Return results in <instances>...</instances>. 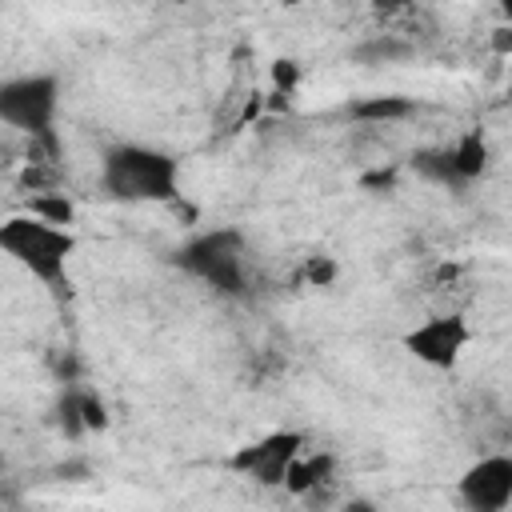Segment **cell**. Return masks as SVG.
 Returning a JSON list of instances; mask_svg holds the SVG:
<instances>
[{"label": "cell", "mask_w": 512, "mask_h": 512, "mask_svg": "<svg viewBox=\"0 0 512 512\" xmlns=\"http://www.w3.org/2000/svg\"><path fill=\"white\" fill-rule=\"evenodd\" d=\"M100 188L112 200H180V164L148 144H116L100 160Z\"/></svg>", "instance_id": "obj_1"}, {"label": "cell", "mask_w": 512, "mask_h": 512, "mask_svg": "<svg viewBox=\"0 0 512 512\" xmlns=\"http://www.w3.org/2000/svg\"><path fill=\"white\" fill-rule=\"evenodd\" d=\"M0 248L48 292H68V260L76 252V236L40 216H12L0 224Z\"/></svg>", "instance_id": "obj_2"}, {"label": "cell", "mask_w": 512, "mask_h": 512, "mask_svg": "<svg viewBox=\"0 0 512 512\" xmlns=\"http://www.w3.org/2000/svg\"><path fill=\"white\" fill-rule=\"evenodd\" d=\"M56 108H60V80L48 72L12 76L0 84V120L32 136V144H44L48 152H56V136H52Z\"/></svg>", "instance_id": "obj_3"}, {"label": "cell", "mask_w": 512, "mask_h": 512, "mask_svg": "<svg viewBox=\"0 0 512 512\" xmlns=\"http://www.w3.org/2000/svg\"><path fill=\"white\" fill-rule=\"evenodd\" d=\"M176 264L188 268L196 280L212 284L216 292H228V296L244 292V240H240V232H204L176 252Z\"/></svg>", "instance_id": "obj_4"}, {"label": "cell", "mask_w": 512, "mask_h": 512, "mask_svg": "<svg viewBox=\"0 0 512 512\" xmlns=\"http://www.w3.org/2000/svg\"><path fill=\"white\" fill-rule=\"evenodd\" d=\"M300 448H304L300 432H268V436L236 448L228 456V468L248 476V480H256V484H264V488H276V484H284L288 464L300 456Z\"/></svg>", "instance_id": "obj_5"}, {"label": "cell", "mask_w": 512, "mask_h": 512, "mask_svg": "<svg viewBox=\"0 0 512 512\" xmlns=\"http://www.w3.org/2000/svg\"><path fill=\"white\" fill-rule=\"evenodd\" d=\"M468 344H472V328H468V320L456 316V312H452V316H432V320L416 324L412 332H404V348H408L420 364L440 368V372L456 368Z\"/></svg>", "instance_id": "obj_6"}, {"label": "cell", "mask_w": 512, "mask_h": 512, "mask_svg": "<svg viewBox=\"0 0 512 512\" xmlns=\"http://www.w3.org/2000/svg\"><path fill=\"white\" fill-rule=\"evenodd\" d=\"M460 504L472 512H504L512 504V452L480 456L456 480Z\"/></svg>", "instance_id": "obj_7"}, {"label": "cell", "mask_w": 512, "mask_h": 512, "mask_svg": "<svg viewBox=\"0 0 512 512\" xmlns=\"http://www.w3.org/2000/svg\"><path fill=\"white\" fill-rule=\"evenodd\" d=\"M488 160H492L488 140H484L480 128H472V132H464L452 148L420 152V156H416V168L428 172V176L440 180V184H448V180H452V184H472V180H480V176L488 172Z\"/></svg>", "instance_id": "obj_8"}, {"label": "cell", "mask_w": 512, "mask_h": 512, "mask_svg": "<svg viewBox=\"0 0 512 512\" xmlns=\"http://www.w3.org/2000/svg\"><path fill=\"white\" fill-rule=\"evenodd\" d=\"M332 456L328 452H316V456H296L292 464H288V476H284V488L292 492V496H308V492H316L320 484H328L332 480Z\"/></svg>", "instance_id": "obj_9"}, {"label": "cell", "mask_w": 512, "mask_h": 512, "mask_svg": "<svg viewBox=\"0 0 512 512\" xmlns=\"http://www.w3.org/2000/svg\"><path fill=\"white\" fill-rule=\"evenodd\" d=\"M412 112H416V100L408 96H368L348 108V116L364 124H392V120H408Z\"/></svg>", "instance_id": "obj_10"}, {"label": "cell", "mask_w": 512, "mask_h": 512, "mask_svg": "<svg viewBox=\"0 0 512 512\" xmlns=\"http://www.w3.org/2000/svg\"><path fill=\"white\" fill-rule=\"evenodd\" d=\"M352 56H356L360 64H392V60H408V56H412V44H408V40H400L396 32H384V36L364 40Z\"/></svg>", "instance_id": "obj_11"}, {"label": "cell", "mask_w": 512, "mask_h": 512, "mask_svg": "<svg viewBox=\"0 0 512 512\" xmlns=\"http://www.w3.org/2000/svg\"><path fill=\"white\" fill-rule=\"evenodd\" d=\"M28 212L40 216V220H48V224H60V228H68L76 220V204L64 192H40V196H32L28 200Z\"/></svg>", "instance_id": "obj_12"}, {"label": "cell", "mask_w": 512, "mask_h": 512, "mask_svg": "<svg viewBox=\"0 0 512 512\" xmlns=\"http://www.w3.org/2000/svg\"><path fill=\"white\" fill-rule=\"evenodd\" d=\"M300 280H304L308 288H332V284L340 280V264H336L332 256L316 252V256H308V260H304V268H300Z\"/></svg>", "instance_id": "obj_13"}, {"label": "cell", "mask_w": 512, "mask_h": 512, "mask_svg": "<svg viewBox=\"0 0 512 512\" xmlns=\"http://www.w3.org/2000/svg\"><path fill=\"white\" fill-rule=\"evenodd\" d=\"M76 408H80L84 432H104L108 428V404L96 392H76Z\"/></svg>", "instance_id": "obj_14"}, {"label": "cell", "mask_w": 512, "mask_h": 512, "mask_svg": "<svg viewBox=\"0 0 512 512\" xmlns=\"http://www.w3.org/2000/svg\"><path fill=\"white\" fill-rule=\"evenodd\" d=\"M272 84H276V96H292L300 84V64L296 60H272Z\"/></svg>", "instance_id": "obj_15"}, {"label": "cell", "mask_w": 512, "mask_h": 512, "mask_svg": "<svg viewBox=\"0 0 512 512\" xmlns=\"http://www.w3.org/2000/svg\"><path fill=\"white\" fill-rule=\"evenodd\" d=\"M412 0H372V8L380 12V16H396V12H404Z\"/></svg>", "instance_id": "obj_16"}, {"label": "cell", "mask_w": 512, "mask_h": 512, "mask_svg": "<svg viewBox=\"0 0 512 512\" xmlns=\"http://www.w3.org/2000/svg\"><path fill=\"white\" fill-rule=\"evenodd\" d=\"M492 44H496V52H512V24L508 28H496Z\"/></svg>", "instance_id": "obj_17"}, {"label": "cell", "mask_w": 512, "mask_h": 512, "mask_svg": "<svg viewBox=\"0 0 512 512\" xmlns=\"http://www.w3.org/2000/svg\"><path fill=\"white\" fill-rule=\"evenodd\" d=\"M260 108H264V100H260V96H252V100L244 104V116H240V124H248L252 116H260Z\"/></svg>", "instance_id": "obj_18"}, {"label": "cell", "mask_w": 512, "mask_h": 512, "mask_svg": "<svg viewBox=\"0 0 512 512\" xmlns=\"http://www.w3.org/2000/svg\"><path fill=\"white\" fill-rule=\"evenodd\" d=\"M496 8H500V12L508 16V20H512V0H496Z\"/></svg>", "instance_id": "obj_19"}]
</instances>
